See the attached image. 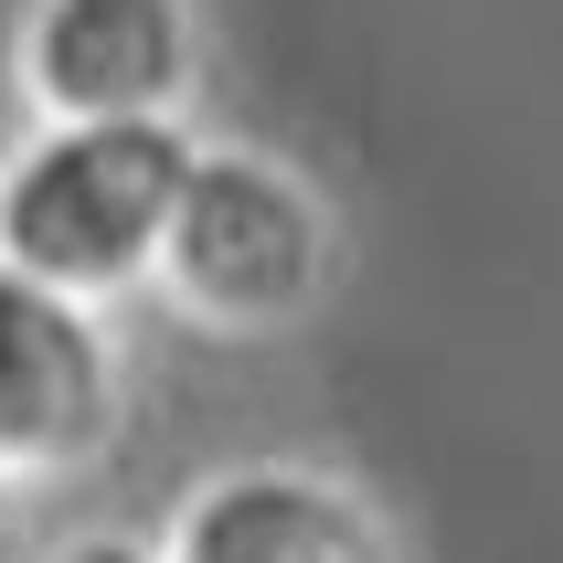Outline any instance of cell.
<instances>
[{
  "instance_id": "1",
  "label": "cell",
  "mask_w": 563,
  "mask_h": 563,
  "mask_svg": "<svg viewBox=\"0 0 563 563\" xmlns=\"http://www.w3.org/2000/svg\"><path fill=\"white\" fill-rule=\"evenodd\" d=\"M191 159L202 150L170 118H96L32 139L0 170V266H22L64 298H107V287L150 277Z\"/></svg>"
},
{
  "instance_id": "2",
  "label": "cell",
  "mask_w": 563,
  "mask_h": 563,
  "mask_svg": "<svg viewBox=\"0 0 563 563\" xmlns=\"http://www.w3.org/2000/svg\"><path fill=\"white\" fill-rule=\"evenodd\" d=\"M319 255H330V223L298 191V170L255 150H202L181 181V213H170V298L213 330H277L298 298L319 287Z\"/></svg>"
},
{
  "instance_id": "3",
  "label": "cell",
  "mask_w": 563,
  "mask_h": 563,
  "mask_svg": "<svg viewBox=\"0 0 563 563\" xmlns=\"http://www.w3.org/2000/svg\"><path fill=\"white\" fill-rule=\"evenodd\" d=\"M107 415H118V362L86 298L0 266V468H75L107 446Z\"/></svg>"
},
{
  "instance_id": "4",
  "label": "cell",
  "mask_w": 563,
  "mask_h": 563,
  "mask_svg": "<svg viewBox=\"0 0 563 563\" xmlns=\"http://www.w3.org/2000/svg\"><path fill=\"white\" fill-rule=\"evenodd\" d=\"M22 64L54 128L170 118V96L191 86V11L181 0H43Z\"/></svg>"
},
{
  "instance_id": "5",
  "label": "cell",
  "mask_w": 563,
  "mask_h": 563,
  "mask_svg": "<svg viewBox=\"0 0 563 563\" xmlns=\"http://www.w3.org/2000/svg\"><path fill=\"white\" fill-rule=\"evenodd\" d=\"M170 563H394L383 521L309 468H234L181 510Z\"/></svg>"
},
{
  "instance_id": "6",
  "label": "cell",
  "mask_w": 563,
  "mask_h": 563,
  "mask_svg": "<svg viewBox=\"0 0 563 563\" xmlns=\"http://www.w3.org/2000/svg\"><path fill=\"white\" fill-rule=\"evenodd\" d=\"M54 563H159V553H139V542H75V553H54Z\"/></svg>"
}]
</instances>
